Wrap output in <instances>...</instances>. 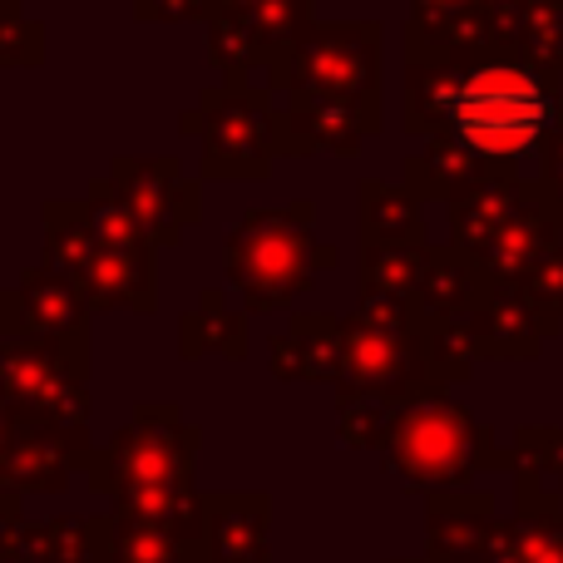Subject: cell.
I'll use <instances>...</instances> for the list:
<instances>
[{"label":"cell","instance_id":"obj_1","mask_svg":"<svg viewBox=\"0 0 563 563\" xmlns=\"http://www.w3.org/2000/svg\"><path fill=\"white\" fill-rule=\"evenodd\" d=\"M554 124V95L525 59H479L450 85L445 129L475 158L529 154Z\"/></svg>","mask_w":563,"mask_h":563},{"label":"cell","instance_id":"obj_2","mask_svg":"<svg viewBox=\"0 0 563 563\" xmlns=\"http://www.w3.org/2000/svg\"><path fill=\"white\" fill-rule=\"evenodd\" d=\"M380 450L410 489H435V495L465 489L485 465H505V455H495V440L475 426V416L435 396H420L396 410L380 435Z\"/></svg>","mask_w":563,"mask_h":563},{"label":"cell","instance_id":"obj_3","mask_svg":"<svg viewBox=\"0 0 563 563\" xmlns=\"http://www.w3.org/2000/svg\"><path fill=\"white\" fill-rule=\"evenodd\" d=\"M228 277L243 291L253 311H273L291 301L311 282L321 263H336L331 247H317L311 238V208H273V213H247L243 228H233L223 247Z\"/></svg>","mask_w":563,"mask_h":563},{"label":"cell","instance_id":"obj_4","mask_svg":"<svg viewBox=\"0 0 563 563\" xmlns=\"http://www.w3.org/2000/svg\"><path fill=\"white\" fill-rule=\"evenodd\" d=\"M198 445H203V435L184 420V410L168 400H144L134 420L89 455L85 479L104 499L148 485H188L198 470Z\"/></svg>","mask_w":563,"mask_h":563},{"label":"cell","instance_id":"obj_5","mask_svg":"<svg viewBox=\"0 0 563 563\" xmlns=\"http://www.w3.org/2000/svg\"><path fill=\"white\" fill-rule=\"evenodd\" d=\"M178 129L203 139L208 178H263L277 154V114L267 109V95L247 89L243 79L208 89Z\"/></svg>","mask_w":563,"mask_h":563},{"label":"cell","instance_id":"obj_6","mask_svg":"<svg viewBox=\"0 0 563 563\" xmlns=\"http://www.w3.org/2000/svg\"><path fill=\"white\" fill-rule=\"evenodd\" d=\"M89 321L95 307L75 282L25 267L15 287H0V341H35L89 380Z\"/></svg>","mask_w":563,"mask_h":563},{"label":"cell","instance_id":"obj_7","mask_svg":"<svg viewBox=\"0 0 563 563\" xmlns=\"http://www.w3.org/2000/svg\"><path fill=\"white\" fill-rule=\"evenodd\" d=\"M0 406L15 426L89 430V380L35 341H0Z\"/></svg>","mask_w":563,"mask_h":563},{"label":"cell","instance_id":"obj_8","mask_svg":"<svg viewBox=\"0 0 563 563\" xmlns=\"http://www.w3.org/2000/svg\"><path fill=\"white\" fill-rule=\"evenodd\" d=\"M109 184L124 198V208L139 218V228L148 233L154 247H174L184 238L188 223H198L203 213V198H198V184H188L178 158H134L119 154L109 164Z\"/></svg>","mask_w":563,"mask_h":563},{"label":"cell","instance_id":"obj_9","mask_svg":"<svg viewBox=\"0 0 563 563\" xmlns=\"http://www.w3.org/2000/svg\"><path fill=\"white\" fill-rule=\"evenodd\" d=\"M89 455H95L89 430L15 426L10 445L0 450V495H10V499L59 495V489L89 465Z\"/></svg>","mask_w":563,"mask_h":563},{"label":"cell","instance_id":"obj_10","mask_svg":"<svg viewBox=\"0 0 563 563\" xmlns=\"http://www.w3.org/2000/svg\"><path fill=\"white\" fill-rule=\"evenodd\" d=\"M470 563H563V505L544 485L519 475V515L489 529Z\"/></svg>","mask_w":563,"mask_h":563},{"label":"cell","instance_id":"obj_11","mask_svg":"<svg viewBox=\"0 0 563 563\" xmlns=\"http://www.w3.org/2000/svg\"><path fill=\"white\" fill-rule=\"evenodd\" d=\"M267 495H203V563H267Z\"/></svg>","mask_w":563,"mask_h":563},{"label":"cell","instance_id":"obj_12","mask_svg":"<svg viewBox=\"0 0 563 563\" xmlns=\"http://www.w3.org/2000/svg\"><path fill=\"white\" fill-rule=\"evenodd\" d=\"M489 529H495V499L489 495H475V489L430 495V515H426L430 563H470L485 549Z\"/></svg>","mask_w":563,"mask_h":563},{"label":"cell","instance_id":"obj_13","mask_svg":"<svg viewBox=\"0 0 563 563\" xmlns=\"http://www.w3.org/2000/svg\"><path fill=\"white\" fill-rule=\"evenodd\" d=\"M40 267L65 282H75L85 291V277L95 267V253H99V238H95V223H89V208L85 198H45L40 203Z\"/></svg>","mask_w":563,"mask_h":563},{"label":"cell","instance_id":"obj_14","mask_svg":"<svg viewBox=\"0 0 563 563\" xmlns=\"http://www.w3.org/2000/svg\"><path fill=\"white\" fill-rule=\"evenodd\" d=\"M109 515H55L25 525L15 563H104Z\"/></svg>","mask_w":563,"mask_h":563},{"label":"cell","instance_id":"obj_15","mask_svg":"<svg viewBox=\"0 0 563 563\" xmlns=\"http://www.w3.org/2000/svg\"><path fill=\"white\" fill-rule=\"evenodd\" d=\"M114 519H129V525H148V529H164V534H178L188 544L203 539V495L198 485H148V489H124L114 495Z\"/></svg>","mask_w":563,"mask_h":563},{"label":"cell","instance_id":"obj_16","mask_svg":"<svg viewBox=\"0 0 563 563\" xmlns=\"http://www.w3.org/2000/svg\"><path fill=\"white\" fill-rule=\"evenodd\" d=\"M178 351L188 361L203 356V351H218V356H247V317L223 297V291H203L198 307L178 321Z\"/></svg>","mask_w":563,"mask_h":563},{"label":"cell","instance_id":"obj_17","mask_svg":"<svg viewBox=\"0 0 563 563\" xmlns=\"http://www.w3.org/2000/svg\"><path fill=\"white\" fill-rule=\"evenodd\" d=\"M104 563H203V549L178 539V534H164V529L129 525V519L109 515Z\"/></svg>","mask_w":563,"mask_h":563},{"label":"cell","instance_id":"obj_18","mask_svg":"<svg viewBox=\"0 0 563 563\" xmlns=\"http://www.w3.org/2000/svg\"><path fill=\"white\" fill-rule=\"evenodd\" d=\"M376 238L380 247L390 243H416V203L406 194H390L380 184H366V243Z\"/></svg>","mask_w":563,"mask_h":563},{"label":"cell","instance_id":"obj_19","mask_svg":"<svg viewBox=\"0 0 563 563\" xmlns=\"http://www.w3.org/2000/svg\"><path fill=\"white\" fill-rule=\"evenodd\" d=\"M45 65V25L25 15L20 0H0V69Z\"/></svg>","mask_w":563,"mask_h":563},{"label":"cell","instance_id":"obj_20","mask_svg":"<svg viewBox=\"0 0 563 563\" xmlns=\"http://www.w3.org/2000/svg\"><path fill=\"white\" fill-rule=\"evenodd\" d=\"M519 475H529L534 485H549V495L563 489V435L559 430H534L519 435Z\"/></svg>","mask_w":563,"mask_h":563},{"label":"cell","instance_id":"obj_21","mask_svg":"<svg viewBox=\"0 0 563 563\" xmlns=\"http://www.w3.org/2000/svg\"><path fill=\"white\" fill-rule=\"evenodd\" d=\"M519 45H525L539 65L563 59V5H534L529 10L525 30H519Z\"/></svg>","mask_w":563,"mask_h":563},{"label":"cell","instance_id":"obj_22","mask_svg":"<svg viewBox=\"0 0 563 563\" xmlns=\"http://www.w3.org/2000/svg\"><path fill=\"white\" fill-rule=\"evenodd\" d=\"M139 20H158V25H184V20H208L203 0H134Z\"/></svg>","mask_w":563,"mask_h":563},{"label":"cell","instance_id":"obj_23","mask_svg":"<svg viewBox=\"0 0 563 563\" xmlns=\"http://www.w3.org/2000/svg\"><path fill=\"white\" fill-rule=\"evenodd\" d=\"M20 534H25V499L0 495V559H15Z\"/></svg>","mask_w":563,"mask_h":563},{"label":"cell","instance_id":"obj_24","mask_svg":"<svg viewBox=\"0 0 563 563\" xmlns=\"http://www.w3.org/2000/svg\"><path fill=\"white\" fill-rule=\"evenodd\" d=\"M426 15H460V10L470 5V0H416Z\"/></svg>","mask_w":563,"mask_h":563},{"label":"cell","instance_id":"obj_25","mask_svg":"<svg viewBox=\"0 0 563 563\" xmlns=\"http://www.w3.org/2000/svg\"><path fill=\"white\" fill-rule=\"evenodd\" d=\"M10 435H15V420H10V410L0 406V450L10 445Z\"/></svg>","mask_w":563,"mask_h":563},{"label":"cell","instance_id":"obj_26","mask_svg":"<svg viewBox=\"0 0 563 563\" xmlns=\"http://www.w3.org/2000/svg\"><path fill=\"white\" fill-rule=\"evenodd\" d=\"M390 563H430V559H390Z\"/></svg>","mask_w":563,"mask_h":563}]
</instances>
